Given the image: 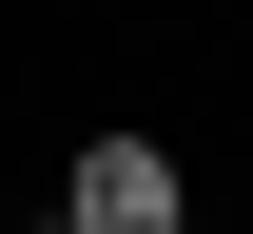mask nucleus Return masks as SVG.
Returning <instances> with one entry per match:
<instances>
[{"mask_svg": "<svg viewBox=\"0 0 253 234\" xmlns=\"http://www.w3.org/2000/svg\"><path fill=\"white\" fill-rule=\"evenodd\" d=\"M175 215H195V176H175L156 117H97L78 156H59V234H175Z\"/></svg>", "mask_w": 253, "mask_h": 234, "instance_id": "obj_1", "label": "nucleus"}, {"mask_svg": "<svg viewBox=\"0 0 253 234\" xmlns=\"http://www.w3.org/2000/svg\"><path fill=\"white\" fill-rule=\"evenodd\" d=\"M175 234H195V215H175Z\"/></svg>", "mask_w": 253, "mask_h": 234, "instance_id": "obj_2", "label": "nucleus"}]
</instances>
